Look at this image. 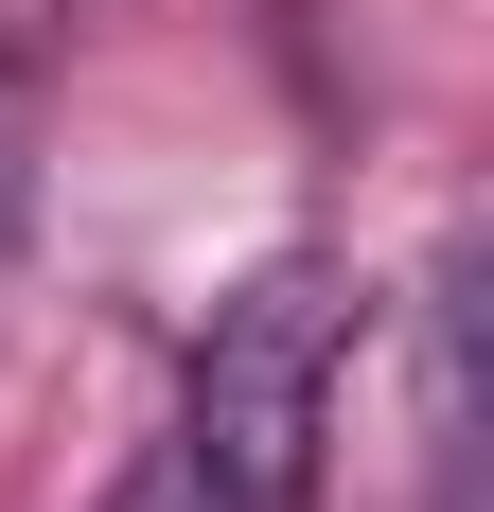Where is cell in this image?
Returning <instances> with one entry per match:
<instances>
[{"mask_svg":"<svg viewBox=\"0 0 494 512\" xmlns=\"http://www.w3.org/2000/svg\"><path fill=\"white\" fill-rule=\"evenodd\" d=\"M336 354H353V283L318 248L247 265L212 336L177 354V460L230 512H318V460H336Z\"/></svg>","mask_w":494,"mask_h":512,"instance_id":"obj_1","label":"cell"},{"mask_svg":"<svg viewBox=\"0 0 494 512\" xmlns=\"http://www.w3.org/2000/svg\"><path fill=\"white\" fill-rule=\"evenodd\" d=\"M424 512H477V248L424 283Z\"/></svg>","mask_w":494,"mask_h":512,"instance_id":"obj_2","label":"cell"},{"mask_svg":"<svg viewBox=\"0 0 494 512\" xmlns=\"http://www.w3.org/2000/svg\"><path fill=\"white\" fill-rule=\"evenodd\" d=\"M106 512H230V495H212V477H195V460H177V442H159V460H142V477H124V495H106Z\"/></svg>","mask_w":494,"mask_h":512,"instance_id":"obj_3","label":"cell"}]
</instances>
